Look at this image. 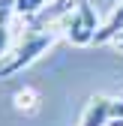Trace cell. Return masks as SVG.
I'll list each match as a JSON object with an SVG mask.
<instances>
[{
    "mask_svg": "<svg viewBox=\"0 0 123 126\" xmlns=\"http://www.w3.org/2000/svg\"><path fill=\"white\" fill-rule=\"evenodd\" d=\"M108 126H123V117H111V123Z\"/></svg>",
    "mask_w": 123,
    "mask_h": 126,
    "instance_id": "9c48e42d",
    "label": "cell"
},
{
    "mask_svg": "<svg viewBox=\"0 0 123 126\" xmlns=\"http://www.w3.org/2000/svg\"><path fill=\"white\" fill-rule=\"evenodd\" d=\"M117 33H123V0L114 6V12L108 15V21L99 27V33H96V39H93V42H96V45H105V42H111Z\"/></svg>",
    "mask_w": 123,
    "mask_h": 126,
    "instance_id": "277c9868",
    "label": "cell"
},
{
    "mask_svg": "<svg viewBox=\"0 0 123 126\" xmlns=\"http://www.w3.org/2000/svg\"><path fill=\"white\" fill-rule=\"evenodd\" d=\"M111 117H114V99H108V96H93V99L87 102L78 126H108Z\"/></svg>",
    "mask_w": 123,
    "mask_h": 126,
    "instance_id": "3957f363",
    "label": "cell"
},
{
    "mask_svg": "<svg viewBox=\"0 0 123 126\" xmlns=\"http://www.w3.org/2000/svg\"><path fill=\"white\" fill-rule=\"evenodd\" d=\"M63 33L60 30V21L54 18L51 24H36V27H27L24 36L15 42V48L6 54V60L0 63V78H9L15 72H21L24 66H30L39 54H45L57 42V36Z\"/></svg>",
    "mask_w": 123,
    "mask_h": 126,
    "instance_id": "6da1fadb",
    "label": "cell"
},
{
    "mask_svg": "<svg viewBox=\"0 0 123 126\" xmlns=\"http://www.w3.org/2000/svg\"><path fill=\"white\" fill-rule=\"evenodd\" d=\"M57 21H60L63 36H66L72 45H90V42L96 39V33H99V27H96V12H93L90 3H78V6H72V9H66V12H60Z\"/></svg>",
    "mask_w": 123,
    "mask_h": 126,
    "instance_id": "7a4b0ae2",
    "label": "cell"
},
{
    "mask_svg": "<svg viewBox=\"0 0 123 126\" xmlns=\"http://www.w3.org/2000/svg\"><path fill=\"white\" fill-rule=\"evenodd\" d=\"M111 45H114V48H117V51H120V54H123V33H117V36H114V39H111Z\"/></svg>",
    "mask_w": 123,
    "mask_h": 126,
    "instance_id": "ba28073f",
    "label": "cell"
},
{
    "mask_svg": "<svg viewBox=\"0 0 123 126\" xmlns=\"http://www.w3.org/2000/svg\"><path fill=\"white\" fill-rule=\"evenodd\" d=\"M15 15V0H0V57L9 54V42H12V33H9V21Z\"/></svg>",
    "mask_w": 123,
    "mask_h": 126,
    "instance_id": "5b68a950",
    "label": "cell"
},
{
    "mask_svg": "<svg viewBox=\"0 0 123 126\" xmlns=\"http://www.w3.org/2000/svg\"><path fill=\"white\" fill-rule=\"evenodd\" d=\"M114 117H123V93L114 99Z\"/></svg>",
    "mask_w": 123,
    "mask_h": 126,
    "instance_id": "52a82bcc",
    "label": "cell"
},
{
    "mask_svg": "<svg viewBox=\"0 0 123 126\" xmlns=\"http://www.w3.org/2000/svg\"><path fill=\"white\" fill-rule=\"evenodd\" d=\"M12 102H15V108H18V111L33 114L36 108H39V93H36L33 87H24V90H18V93L12 96Z\"/></svg>",
    "mask_w": 123,
    "mask_h": 126,
    "instance_id": "8992f818",
    "label": "cell"
}]
</instances>
